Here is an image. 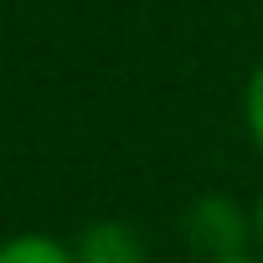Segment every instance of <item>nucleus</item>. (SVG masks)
<instances>
[{
	"instance_id": "20e7f679",
	"label": "nucleus",
	"mask_w": 263,
	"mask_h": 263,
	"mask_svg": "<svg viewBox=\"0 0 263 263\" xmlns=\"http://www.w3.org/2000/svg\"><path fill=\"white\" fill-rule=\"evenodd\" d=\"M242 129H248V145H253V155L263 160V62L248 72V83H242Z\"/></svg>"
},
{
	"instance_id": "39448f33",
	"label": "nucleus",
	"mask_w": 263,
	"mask_h": 263,
	"mask_svg": "<svg viewBox=\"0 0 263 263\" xmlns=\"http://www.w3.org/2000/svg\"><path fill=\"white\" fill-rule=\"evenodd\" d=\"M248 212H253V248L263 253V191H258V201H253Z\"/></svg>"
},
{
	"instance_id": "f03ea898",
	"label": "nucleus",
	"mask_w": 263,
	"mask_h": 263,
	"mask_svg": "<svg viewBox=\"0 0 263 263\" xmlns=\"http://www.w3.org/2000/svg\"><path fill=\"white\" fill-rule=\"evenodd\" d=\"M72 258L78 263H145V237L135 232V222L103 217L72 237Z\"/></svg>"
},
{
	"instance_id": "423d86ee",
	"label": "nucleus",
	"mask_w": 263,
	"mask_h": 263,
	"mask_svg": "<svg viewBox=\"0 0 263 263\" xmlns=\"http://www.w3.org/2000/svg\"><path fill=\"white\" fill-rule=\"evenodd\" d=\"M212 263H263V253L253 248V253H232V258H212Z\"/></svg>"
},
{
	"instance_id": "7ed1b4c3",
	"label": "nucleus",
	"mask_w": 263,
	"mask_h": 263,
	"mask_svg": "<svg viewBox=\"0 0 263 263\" xmlns=\"http://www.w3.org/2000/svg\"><path fill=\"white\" fill-rule=\"evenodd\" d=\"M0 263H78V258H72V242L52 232H11L0 237Z\"/></svg>"
},
{
	"instance_id": "f257e3e1",
	"label": "nucleus",
	"mask_w": 263,
	"mask_h": 263,
	"mask_svg": "<svg viewBox=\"0 0 263 263\" xmlns=\"http://www.w3.org/2000/svg\"><path fill=\"white\" fill-rule=\"evenodd\" d=\"M186 237L201 253V263L212 258H232V253H253V212H242L227 196H206L186 212Z\"/></svg>"
}]
</instances>
